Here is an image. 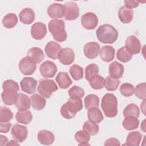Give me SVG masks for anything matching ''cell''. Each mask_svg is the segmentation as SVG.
<instances>
[{
    "label": "cell",
    "instance_id": "obj_25",
    "mask_svg": "<svg viewBox=\"0 0 146 146\" xmlns=\"http://www.w3.org/2000/svg\"><path fill=\"white\" fill-rule=\"evenodd\" d=\"M118 17L120 21L123 23H130L133 17V11L125 6H121L118 11Z\"/></svg>",
    "mask_w": 146,
    "mask_h": 146
},
{
    "label": "cell",
    "instance_id": "obj_23",
    "mask_svg": "<svg viewBox=\"0 0 146 146\" xmlns=\"http://www.w3.org/2000/svg\"><path fill=\"white\" fill-rule=\"evenodd\" d=\"M100 58L106 62L112 61L115 58V50L111 46H103L100 50Z\"/></svg>",
    "mask_w": 146,
    "mask_h": 146
},
{
    "label": "cell",
    "instance_id": "obj_18",
    "mask_svg": "<svg viewBox=\"0 0 146 146\" xmlns=\"http://www.w3.org/2000/svg\"><path fill=\"white\" fill-rule=\"evenodd\" d=\"M124 67L123 64L117 61L112 62L109 66L108 72L111 78L114 79L121 78L124 74Z\"/></svg>",
    "mask_w": 146,
    "mask_h": 146
},
{
    "label": "cell",
    "instance_id": "obj_46",
    "mask_svg": "<svg viewBox=\"0 0 146 146\" xmlns=\"http://www.w3.org/2000/svg\"><path fill=\"white\" fill-rule=\"evenodd\" d=\"M2 88L3 90L9 88L15 90L17 91L19 90L18 84L15 81L11 79H8L4 81L2 84Z\"/></svg>",
    "mask_w": 146,
    "mask_h": 146
},
{
    "label": "cell",
    "instance_id": "obj_16",
    "mask_svg": "<svg viewBox=\"0 0 146 146\" xmlns=\"http://www.w3.org/2000/svg\"><path fill=\"white\" fill-rule=\"evenodd\" d=\"M47 12L51 18H61L64 16V5L59 3H54L48 7Z\"/></svg>",
    "mask_w": 146,
    "mask_h": 146
},
{
    "label": "cell",
    "instance_id": "obj_37",
    "mask_svg": "<svg viewBox=\"0 0 146 146\" xmlns=\"http://www.w3.org/2000/svg\"><path fill=\"white\" fill-rule=\"evenodd\" d=\"M123 115L124 117L133 116L138 117L140 115V110L139 107L134 103L128 104L127 106H126L123 111Z\"/></svg>",
    "mask_w": 146,
    "mask_h": 146
},
{
    "label": "cell",
    "instance_id": "obj_27",
    "mask_svg": "<svg viewBox=\"0 0 146 146\" xmlns=\"http://www.w3.org/2000/svg\"><path fill=\"white\" fill-rule=\"evenodd\" d=\"M32 107L36 111L42 110L46 104V100L45 98L42 95L38 94H35L30 97Z\"/></svg>",
    "mask_w": 146,
    "mask_h": 146
},
{
    "label": "cell",
    "instance_id": "obj_30",
    "mask_svg": "<svg viewBox=\"0 0 146 146\" xmlns=\"http://www.w3.org/2000/svg\"><path fill=\"white\" fill-rule=\"evenodd\" d=\"M122 125L127 131H132L138 128L139 125V120L137 117L129 116L125 117L123 121Z\"/></svg>",
    "mask_w": 146,
    "mask_h": 146
},
{
    "label": "cell",
    "instance_id": "obj_5",
    "mask_svg": "<svg viewBox=\"0 0 146 146\" xmlns=\"http://www.w3.org/2000/svg\"><path fill=\"white\" fill-rule=\"evenodd\" d=\"M58 90L55 82L52 79H44L39 82L38 91L40 95L46 98H50L52 94Z\"/></svg>",
    "mask_w": 146,
    "mask_h": 146
},
{
    "label": "cell",
    "instance_id": "obj_40",
    "mask_svg": "<svg viewBox=\"0 0 146 146\" xmlns=\"http://www.w3.org/2000/svg\"><path fill=\"white\" fill-rule=\"evenodd\" d=\"M116 58L120 62L126 63L132 59V55L127 51L125 47H121L117 51Z\"/></svg>",
    "mask_w": 146,
    "mask_h": 146
},
{
    "label": "cell",
    "instance_id": "obj_44",
    "mask_svg": "<svg viewBox=\"0 0 146 146\" xmlns=\"http://www.w3.org/2000/svg\"><path fill=\"white\" fill-rule=\"evenodd\" d=\"M68 94L70 98H82L84 95V91L80 87L74 86L68 91Z\"/></svg>",
    "mask_w": 146,
    "mask_h": 146
},
{
    "label": "cell",
    "instance_id": "obj_1",
    "mask_svg": "<svg viewBox=\"0 0 146 146\" xmlns=\"http://www.w3.org/2000/svg\"><path fill=\"white\" fill-rule=\"evenodd\" d=\"M98 39L103 43L112 44L117 39L118 31L112 25L104 24L100 25L96 31Z\"/></svg>",
    "mask_w": 146,
    "mask_h": 146
},
{
    "label": "cell",
    "instance_id": "obj_43",
    "mask_svg": "<svg viewBox=\"0 0 146 146\" xmlns=\"http://www.w3.org/2000/svg\"><path fill=\"white\" fill-rule=\"evenodd\" d=\"M120 92L122 95L125 97L132 96L135 92V87L133 85L128 83H123L119 88Z\"/></svg>",
    "mask_w": 146,
    "mask_h": 146
},
{
    "label": "cell",
    "instance_id": "obj_13",
    "mask_svg": "<svg viewBox=\"0 0 146 146\" xmlns=\"http://www.w3.org/2000/svg\"><path fill=\"white\" fill-rule=\"evenodd\" d=\"M46 34V26L43 23L38 22L32 25L31 28V35L34 39L41 40L44 38Z\"/></svg>",
    "mask_w": 146,
    "mask_h": 146
},
{
    "label": "cell",
    "instance_id": "obj_53",
    "mask_svg": "<svg viewBox=\"0 0 146 146\" xmlns=\"http://www.w3.org/2000/svg\"><path fill=\"white\" fill-rule=\"evenodd\" d=\"M145 120H143L141 125V129H142L144 132H145Z\"/></svg>",
    "mask_w": 146,
    "mask_h": 146
},
{
    "label": "cell",
    "instance_id": "obj_45",
    "mask_svg": "<svg viewBox=\"0 0 146 146\" xmlns=\"http://www.w3.org/2000/svg\"><path fill=\"white\" fill-rule=\"evenodd\" d=\"M135 95L140 99H145L146 98V84L142 83L137 84L135 89Z\"/></svg>",
    "mask_w": 146,
    "mask_h": 146
},
{
    "label": "cell",
    "instance_id": "obj_33",
    "mask_svg": "<svg viewBox=\"0 0 146 146\" xmlns=\"http://www.w3.org/2000/svg\"><path fill=\"white\" fill-rule=\"evenodd\" d=\"M18 23V17L14 13H9L6 14L2 19V24L6 29H12L16 26Z\"/></svg>",
    "mask_w": 146,
    "mask_h": 146
},
{
    "label": "cell",
    "instance_id": "obj_31",
    "mask_svg": "<svg viewBox=\"0 0 146 146\" xmlns=\"http://www.w3.org/2000/svg\"><path fill=\"white\" fill-rule=\"evenodd\" d=\"M15 119L18 123L23 124H28L33 120V115L30 111H19L16 113Z\"/></svg>",
    "mask_w": 146,
    "mask_h": 146
},
{
    "label": "cell",
    "instance_id": "obj_6",
    "mask_svg": "<svg viewBox=\"0 0 146 146\" xmlns=\"http://www.w3.org/2000/svg\"><path fill=\"white\" fill-rule=\"evenodd\" d=\"M19 69L25 75H32L36 69V63L29 56H25L21 59L19 63Z\"/></svg>",
    "mask_w": 146,
    "mask_h": 146
},
{
    "label": "cell",
    "instance_id": "obj_32",
    "mask_svg": "<svg viewBox=\"0 0 146 146\" xmlns=\"http://www.w3.org/2000/svg\"><path fill=\"white\" fill-rule=\"evenodd\" d=\"M75 139L79 145H90L88 142L90 140V134L84 129L77 131L75 134Z\"/></svg>",
    "mask_w": 146,
    "mask_h": 146
},
{
    "label": "cell",
    "instance_id": "obj_4",
    "mask_svg": "<svg viewBox=\"0 0 146 146\" xmlns=\"http://www.w3.org/2000/svg\"><path fill=\"white\" fill-rule=\"evenodd\" d=\"M48 26L50 32L56 41L63 42L67 39V34L65 30V23L62 19H52L49 22Z\"/></svg>",
    "mask_w": 146,
    "mask_h": 146
},
{
    "label": "cell",
    "instance_id": "obj_50",
    "mask_svg": "<svg viewBox=\"0 0 146 146\" xmlns=\"http://www.w3.org/2000/svg\"><path fill=\"white\" fill-rule=\"evenodd\" d=\"M0 141H1V145L3 146V145H6L7 144V142L8 141V139L6 137V136L1 135L0 136Z\"/></svg>",
    "mask_w": 146,
    "mask_h": 146
},
{
    "label": "cell",
    "instance_id": "obj_3",
    "mask_svg": "<svg viewBox=\"0 0 146 146\" xmlns=\"http://www.w3.org/2000/svg\"><path fill=\"white\" fill-rule=\"evenodd\" d=\"M117 99L113 94H105L102 99L101 107L106 117H114L117 114Z\"/></svg>",
    "mask_w": 146,
    "mask_h": 146
},
{
    "label": "cell",
    "instance_id": "obj_17",
    "mask_svg": "<svg viewBox=\"0 0 146 146\" xmlns=\"http://www.w3.org/2000/svg\"><path fill=\"white\" fill-rule=\"evenodd\" d=\"M31 99L29 96L23 93L19 92L18 94L17 100L15 103V106L19 111H27L29 110L31 107Z\"/></svg>",
    "mask_w": 146,
    "mask_h": 146
},
{
    "label": "cell",
    "instance_id": "obj_47",
    "mask_svg": "<svg viewBox=\"0 0 146 146\" xmlns=\"http://www.w3.org/2000/svg\"><path fill=\"white\" fill-rule=\"evenodd\" d=\"M124 5L125 7L132 9L133 8L137 7L139 5V2L136 1H129V0H125L124 1Z\"/></svg>",
    "mask_w": 146,
    "mask_h": 146
},
{
    "label": "cell",
    "instance_id": "obj_21",
    "mask_svg": "<svg viewBox=\"0 0 146 146\" xmlns=\"http://www.w3.org/2000/svg\"><path fill=\"white\" fill-rule=\"evenodd\" d=\"M37 138L39 143L43 145H51L55 140L54 134L50 131L43 129L40 130L37 135Z\"/></svg>",
    "mask_w": 146,
    "mask_h": 146
},
{
    "label": "cell",
    "instance_id": "obj_48",
    "mask_svg": "<svg viewBox=\"0 0 146 146\" xmlns=\"http://www.w3.org/2000/svg\"><path fill=\"white\" fill-rule=\"evenodd\" d=\"M11 124L10 123H1L0 124V132L6 133H7L11 128Z\"/></svg>",
    "mask_w": 146,
    "mask_h": 146
},
{
    "label": "cell",
    "instance_id": "obj_11",
    "mask_svg": "<svg viewBox=\"0 0 146 146\" xmlns=\"http://www.w3.org/2000/svg\"><path fill=\"white\" fill-rule=\"evenodd\" d=\"M64 18L67 21H73L79 16V9L76 3L68 2L64 5Z\"/></svg>",
    "mask_w": 146,
    "mask_h": 146
},
{
    "label": "cell",
    "instance_id": "obj_36",
    "mask_svg": "<svg viewBox=\"0 0 146 146\" xmlns=\"http://www.w3.org/2000/svg\"><path fill=\"white\" fill-rule=\"evenodd\" d=\"M69 72L75 80H79L83 78V68L79 65H72L70 68Z\"/></svg>",
    "mask_w": 146,
    "mask_h": 146
},
{
    "label": "cell",
    "instance_id": "obj_26",
    "mask_svg": "<svg viewBox=\"0 0 146 146\" xmlns=\"http://www.w3.org/2000/svg\"><path fill=\"white\" fill-rule=\"evenodd\" d=\"M27 56L31 58L36 64L40 63L44 59V54L42 49L37 47L30 48L27 52Z\"/></svg>",
    "mask_w": 146,
    "mask_h": 146
},
{
    "label": "cell",
    "instance_id": "obj_38",
    "mask_svg": "<svg viewBox=\"0 0 146 146\" xmlns=\"http://www.w3.org/2000/svg\"><path fill=\"white\" fill-rule=\"evenodd\" d=\"M13 117V113L7 107L1 106L0 107V122L6 123L10 121Z\"/></svg>",
    "mask_w": 146,
    "mask_h": 146
},
{
    "label": "cell",
    "instance_id": "obj_8",
    "mask_svg": "<svg viewBox=\"0 0 146 146\" xmlns=\"http://www.w3.org/2000/svg\"><path fill=\"white\" fill-rule=\"evenodd\" d=\"M124 47L131 55L139 54L141 48L140 40L134 35H129L127 38Z\"/></svg>",
    "mask_w": 146,
    "mask_h": 146
},
{
    "label": "cell",
    "instance_id": "obj_42",
    "mask_svg": "<svg viewBox=\"0 0 146 146\" xmlns=\"http://www.w3.org/2000/svg\"><path fill=\"white\" fill-rule=\"evenodd\" d=\"M99 68L98 65L95 63H91L86 66L85 68V78L87 80H89L91 77L96 74H98Z\"/></svg>",
    "mask_w": 146,
    "mask_h": 146
},
{
    "label": "cell",
    "instance_id": "obj_15",
    "mask_svg": "<svg viewBox=\"0 0 146 146\" xmlns=\"http://www.w3.org/2000/svg\"><path fill=\"white\" fill-rule=\"evenodd\" d=\"M100 45L98 42H91L85 44L83 51L85 56L88 59L96 58L100 52Z\"/></svg>",
    "mask_w": 146,
    "mask_h": 146
},
{
    "label": "cell",
    "instance_id": "obj_7",
    "mask_svg": "<svg viewBox=\"0 0 146 146\" xmlns=\"http://www.w3.org/2000/svg\"><path fill=\"white\" fill-rule=\"evenodd\" d=\"M81 24L87 30H94L98 25V18L94 13H86L82 16Z\"/></svg>",
    "mask_w": 146,
    "mask_h": 146
},
{
    "label": "cell",
    "instance_id": "obj_28",
    "mask_svg": "<svg viewBox=\"0 0 146 146\" xmlns=\"http://www.w3.org/2000/svg\"><path fill=\"white\" fill-rule=\"evenodd\" d=\"M87 116L90 121L95 123H100L104 119L102 112L98 107H91L88 109Z\"/></svg>",
    "mask_w": 146,
    "mask_h": 146
},
{
    "label": "cell",
    "instance_id": "obj_52",
    "mask_svg": "<svg viewBox=\"0 0 146 146\" xmlns=\"http://www.w3.org/2000/svg\"><path fill=\"white\" fill-rule=\"evenodd\" d=\"M145 99H144L143 102L141 104V108L143 110V112L144 115H145V113L144 112V110H145Z\"/></svg>",
    "mask_w": 146,
    "mask_h": 146
},
{
    "label": "cell",
    "instance_id": "obj_35",
    "mask_svg": "<svg viewBox=\"0 0 146 146\" xmlns=\"http://www.w3.org/2000/svg\"><path fill=\"white\" fill-rule=\"evenodd\" d=\"M84 105L86 109L91 107H98L99 106V98L95 94H89L84 99Z\"/></svg>",
    "mask_w": 146,
    "mask_h": 146
},
{
    "label": "cell",
    "instance_id": "obj_10",
    "mask_svg": "<svg viewBox=\"0 0 146 146\" xmlns=\"http://www.w3.org/2000/svg\"><path fill=\"white\" fill-rule=\"evenodd\" d=\"M11 135L13 138L18 142L22 143L27 137L28 130L26 126L15 124L11 128Z\"/></svg>",
    "mask_w": 146,
    "mask_h": 146
},
{
    "label": "cell",
    "instance_id": "obj_19",
    "mask_svg": "<svg viewBox=\"0 0 146 146\" xmlns=\"http://www.w3.org/2000/svg\"><path fill=\"white\" fill-rule=\"evenodd\" d=\"M17 91L14 89H6L1 94V98L3 103L5 105L12 106L15 104L17 96H18Z\"/></svg>",
    "mask_w": 146,
    "mask_h": 146
},
{
    "label": "cell",
    "instance_id": "obj_14",
    "mask_svg": "<svg viewBox=\"0 0 146 146\" xmlns=\"http://www.w3.org/2000/svg\"><path fill=\"white\" fill-rule=\"evenodd\" d=\"M21 90L28 94H32L36 91L37 81L31 77H25L20 82Z\"/></svg>",
    "mask_w": 146,
    "mask_h": 146
},
{
    "label": "cell",
    "instance_id": "obj_12",
    "mask_svg": "<svg viewBox=\"0 0 146 146\" xmlns=\"http://www.w3.org/2000/svg\"><path fill=\"white\" fill-rule=\"evenodd\" d=\"M58 58L59 62L64 65H70L72 64L75 60V53L71 48H61L59 51Z\"/></svg>",
    "mask_w": 146,
    "mask_h": 146
},
{
    "label": "cell",
    "instance_id": "obj_24",
    "mask_svg": "<svg viewBox=\"0 0 146 146\" xmlns=\"http://www.w3.org/2000/svg\"><path fill=\"white\" fill-rule=\"evenodd\" d=\"M55 80L62 89H67L72 83V80L66 72H59L55 78Z\"/></svg>",
    "mask_w": 146,
    "mask_h": 146
},
{
    "label": "cell",
    "instance_id": "obj_51",
    "mask_svg": "<svg viewBox=\"0 0 146 146\" xmlns=\"http://www.w3.org/2000/svg\"><path fill=\"white\" fill-rule=\"evenodd\" d=\"M6 145H19V144L17 140H11L9 143H7Z\"/></svg>",
    "mask_w": 146,
    "mask_h": 146
},
{
    "label": "cell",
    "instance_id": "obj_22",
    "mask_svg": "<svg viewBox=\"0 0 146 146\" xmlns=\"http://www.w3.org/2000/svg\"><path fill=\"white\" fill-rule=\"evenodd\" d=\"M20 21L25 25H30L34 21L35 13L31 8L22 9L19 14Z\"/></svg>",
    "mask_w": 146,
    "mask_h": 146
},
{
    "label": "cell",
    "instance_id": "obj_29",
    "mask_svg": "<svg viewBox=\"0 0 146 146\" xmlns=\"http://www.w3.org/2000/svg\"><path fill=\"white\" fill-rule=\"evenodd\" d=\"M142 138L141 134L139 131H132L128 133L126 143L124 145L129 146H139Z\"/></svg>",
    "mask_w": 146,
    "mask_h": 146
},
{
    "label": "cell",
    "instance_id": "obj_49",
    "mask_svg": "<svg viewBox=\"0 0 146 146\" xmlns=\"http://www.w3.org/2000/svg\"><path fill=\"white\" fill-rule=\"evenodd\" d=\"M104 145H116L119 146L120 145V141L116 138H109L104 142Z\"/></svg>",
    "mask_w": 146,
    "mask_h": 146
},
{
    "label": "cell",
    "instance_id": "obj_2",
    "mask_svg": "<svg viewBox=\"0 0 146 146\" xmlns=\"http://www.w3.org/2000/svg\"><path fill=\"white\" fill-rule=\"evenodd\" d=\"M83 108V102L81 98H70L68 101L60 108L62 116L66 119L74 117L76 113Z\"/></svg>",
    "mask_w": 146,
    "mask_h": 146
},
{
    "label": "cell",
    "instance_id": "obj_9",
    "mask_svg": "<svg viewBox=\"0 0 146 146\" xmlns=\"http://www.w3.org/2000/svg\"><path fill=\"white\" fill-rule=\"evenodd\" d=\"M56 64L50 60H46L39 67V72L41 75L46 78H53L57 72Z\"/></svg>",
    "mask_w": 146,
    "mask_h": 146
},
{
    "label": "cell",
    "instance_id": "obj_34",
    "mask_svg": "<svg viewBox=\"0 0 146 146\" xmlns=\"http://www.w3.org/2000/svg\"><path fill=\"white\" fill-rule=\"evenodd\" d=\"M88 81L90 86L94 90H100L104 87V79L99 74L94 75Z\"/></svg>",
    "mask_w": 146,
    "mask_h": 146
},
{
    "label": "cell",
    "instance_id": "obj_41",
    "mask_svg": "<svg viewBox=\"0 0 146 146\" xmlns=\"http://www.w3.org/2000/svg\"><path fill=\"white\" fill-rule=\"evenodd\" d=\"M120 83V80L112 79L110 76L106 77L104 80V87L107 90L110 91H113L117 90Z\"/></svg>",
    "mask_w": 146,
    "mask_h": 146
},
{
    "label": "cell",
    "instance_id": "obj_20",
    "mask_svg": "<svg viewBox=\"0 0 146 146\" xmlns=\"http://www.w3.org/2000/svg\"><path fill=\"white\" fill-rule=\"evenodd\" d=\"M60 50V45L54 41L48 42L44 47V51L47 56L54 60L58 58V55Z\"/></svg>",
    "mask_w": 146,
    "mask_h": 146
},
{
    "label": "cell",
    "instance_id": "obj_39",
    "mask_svg": "<svg viewBox=\"0 0 146 146\" xmlns=\"http://www.w3.org/2000/svg\"><path fill=\"white\" fill-rule=\"evenodd\" d=\"M83 129L86 131H87L90 135L94 136L98 134L99 131V125L92 121H86L83 125Z\"/></svg>",
    "mask_w": 146,
    "mask_h": 146
}]
</instances>
